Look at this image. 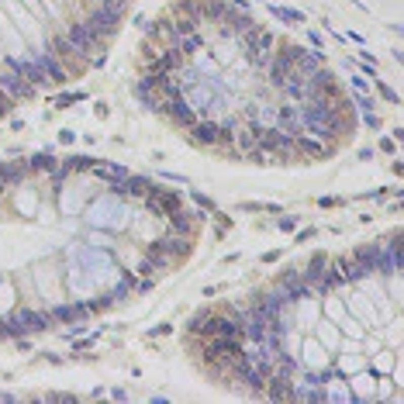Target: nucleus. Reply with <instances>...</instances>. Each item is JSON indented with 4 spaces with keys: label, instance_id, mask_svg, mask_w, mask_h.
I'll return each instance as SVG.
<instances>
[{
    "label": "nucleus",
    "instance_id": "nucleus-15",
    "mask_svg": "<svg viewBox=\"0 0 404 404\" xmlns=\"http://www.w3.org/2000/svg\"><path fill=\"white\" fill-rule=\"evenodd\" d=\"M11 69H18L21 76L28 79L35 90H42V87H49V79H45V73H42V66H38V59H11L7 62Z\"/></svg>",
    "mask_w": 404,
    "mask_h": 404
},
{
    "label": "nucleus",
    "instance_id": "nucleus-23",
    "mask_svg": "<svg viewBox=\"0 0 404 404\" xmlns=\"http://www.w3.org/2000/svg\"><path fill=\"white\" fill-rule=\"evenodd\" d=\"M221 21H225V31H238V35H242L246 28H252V18H249V14H242V11H231V7L225 11V18H221Z\"/></svg>",
    "mask_w": 404,
    "mask_h": 404
},
{
    "label": "nucleus",
    "instance_id": "nucleus-24",
    "mask_svg": "<svg viewBox=\"0 0 404 404\" xmlns=\"http://www.w3.org/2000/svg\"><path fill=\"white\" fill-rule=\"evenodd\" d=\"M90 170H94L100 180H111V183H117V180L128 176V170H125V166H114V163H94Z\"/></svg>",
    "mask_w": 404,
    "mask_h": 404
},
{
    "label": "nucleus",
    "instance_id": "nucleus-32",
    "mask_svg": "<svg viewBox=\"0 0 404 404\" xmlns=\"http://www.w3.org/2000/svg\"><path fill=\"white\" fill-rule=\"evenodd\" d=\"M0 190H4V183H0Z\"/></svg>",
    "mask_w": 404,
    "mask_h": 404
},
{
    "label": "nucleus",
    "instance_id": "nucleus-13",
    "mask_svg": "<svg viewBox=\"0 0 404 404\" xmlns=\"http://www.w3.org/2000/svg\"><path fill=\"white\" fill-rule=\"evenodd\" d=\"M352 256L363 263L370 273L373 269H384V273H390V266H387V252H384V242H373V246H359V249H352Z\"/></svg>",
    "mask_w": 404,
    "mask_h": 404
},
{
    "label": "nucleus",
    "instance_id": "nucleus-27",
    "mask_svg": "<svg viewBox=\"0 0 404 404\" xmlns=\"http://www.w3.org/2000/svg\"><path fill=\"white\" fill-rule=\"evenodd\" d=\"M235 132H238L235 117H225V121H218V145H225V142H231V138H235Z\"/></svg>",
    "mask_w": 404,
    "mask_h": 404
},
{
    "label": "nucleus",
    "instance_id": "nucleus-18",
    "mask_svg": "<svg viewBox=\"0 0 404 404\" xmlns=\"http://www.w3.org/2000/svg\"><path fill=\"white\" fill-rule=\"evenodd\" d=\"M24 176H28V166L0 159V183H4V187H21V183H24Z\"/></svg>",
    "mask_w": 404,
    "mask_h": 404
},
{
    "label": "nucleus",
    "instance_id": "nucleus-28",
    "mask_svg": "<svg viewBox=\"0 0 404 404\" xmlns=\"http://www.w3.org/2000/svg\"><path fill=\"white\" fill-rule=\"evenodd\" d=\"M269 11H273L276 18H284L287 24H301V21H304V14H297V11H287V7H269Z\"/></svg>",
    "mask_w": 404,
    "mask_h": 404
},
{
    "label": "nucleus",
    "instance_id": "nucleus-5",
    "mask_svg": "<svg viewBox=\"0 0 404 404\" xmlns=\"http://www.w3.org/2000/svg\"><path fill=\"white\" fill-rule=\"evenodd\" d=\"M266 73H269V87H273V90H284V83H287V79L294 76V62H290L287 45H284V49H280L276 56H269Z\"/></svg>",
    "mask_w": 404,
    "mask_h": 404
},
{
    "label": "nucleus",
    "instance_id": "nucleus-14",
    "mask_svg": "<svg viewBox=\"0 0 404 404\" xmlns=\"http://www.w3.org/2000/svg\"><path fill=\"white\" fill-rule=\"evenodd\" d=\"M35 59H38V66H42V73H45V79H49V83H66V79H69V69H66V66H62V62H59L49 49H38V52H35Z\"/></svg>",
    "mask_w": 404,
    "mask_h": 404
},
{
    "label": "nucleus",
    "instance_id": "nucleus-22",
    "mask_svg": "<svg viewBox=\"0 0 404 404\" xmlns=\"http://www.w3.org/2000/svg\"><path fill=\"white\" fill-rule=\"evenodd\" d=\"M52 318H56V321H66V325H73V321H83V318H87V308H83V304H62V308L52 311Z\"/></svg>",
    "mask_w": 404,
    "mask_h": 404
},
{
    "label": "nucleus",
    "instance_id": "nucleus-25",
    "mask_svg": "<svg viewBox=\"0 0 404 404\" xmlns=\"http://www.w3.org/2000/svg\"><path fill=\"white\" fill-rule=\"evenodd\" d=\"M197 4H200V18H208V21H221L225 11H228L221 0H197Z\"/></svg>",
    "mask_w": 404,
    "mask_h": 404
},
{
    "label": "nucleus",
    "instance_id": "nucleus-16",
    "mask_svg": "<svg viewBox=\"0 0 404 404\" xmlns=\"http://www.w3.org/2000/svg\"><path fill=\"white\" fill-rule=\"evenodd\" d=\"M190 138L197 145H218V121L211 117H197L190 125Z\"/></svg>",
    "mask_w": 404,
    "mask_h": 404
},
{
    "label": "nucleus",
    "instance_id": "nucleus-4",
    "mask_svg": "<svg viewBox=\"0 0 404 404\" xmlns=\"http://www.w3.org/2000/svg\"><path fill=\"white\" fill-rule=\"evenodd\" d=\"M66 42H69V45H73V52H76L79 59H87V62H90V56H94V52H100V49H104V45H100V42H97L94 35L79 24V21H76V24H69Z\"/></svg>",
    "mask_w": 404,
    "mask_h": 404
},
{
    "label": "nucleus",
    "instance_id": "nucleus-7",
    "mask_svg": "<svg viewBox=\"0 0 404 404\" xmlns=\"http://www.w3.org/2000/svg\"><path fill=\"white\" fill-rule=\"evenodd\" d=\"M145 204H149V211L152 214H173V211H180L183 204H180V193H173V190H163V187H149V193H145Z\"/></svg>",
    "mask_w": 404,
    "mask_h": 404
},
{
    "label": "nucleus",
    "instance_id": "nucleus-26",
    "mask_svg": "<svg viewBox=\"0 0 404 404\" xmlns=\"http://www.w3.org/2000/svg\"><path fill=\"white\" fill-rule=\"evenodd\" d=\"M31 170H45V173H56L59 170V163H56V155L52 152H38V155H31Z\"/></svg>",
    "mask_w": 404,
    "mask_h": 404
},
{
    "label": "nucleus",
    "instance_id": "nucleus-3",
    "mask_svg": "<svg viewBox=\"0 0 404 404\" xmlns=\"http://www.w3.org/2000/svg\"><path fill=\"white\" fill-rule=\"evenodd\" d=\"M0 90L11 97V100H31V97L38 94V90H35V87H31L28 79L21 76L18 69H11V66H7V69L0 73Z\"/></svg>",
    "mask_w": 404,
    "mask_h": 404
},
{
    "label": "nucleus",
    "instance_id": "nucleus-12",
    "mask_svg": "<svg viewBox=\"0 0 404 404\" xmlns=\"http://www.w3.org/2000/svg\"><path fill=\"white\" fill-rule=\"evenodd\" d=\"M294 149H297V155H304V159H325L335 145H325L321 138H314V135L308 132H301V135H294Z\"/></svg>",
    "mask_w": 404,
    "mask_h": 404
},
{
    "label": "nucleus",
    "instance_id": "nucleus-31",
    "mask_svg": "<svg viewBox=\"0 0 404 404\" xmlns=\"http://www.w3.org/2000/svg\"><path fill=\"white\" fill-rule=\"evenodd\" d=\"M4 335H7V332H4V321H0V339H4Z\"/></svg>",
    "mask_w": 404,
    "mask_h": 404
},
{
    "label": "nucleus",
    "instance_id": "nucleus-21",
    "mask_svg": "<svg viewBox=\"0 0 404 404\" xmlns=\"http://www.w3.org/2000/svg\"><path fill=\"white\" fill-rule=\"evenodd\" d=\"M325 266H328V256H321V252H318V256H314V259L308 263V269L301 273V276H304V284H308L311 290H314V284L321 280V273H325Z\"/></svg>",
    "mask_w": 404,
    "mask_h": 404
},
{
    "label": "nucleus",
    "instance_id": "nucleus-2",
    "mask_svg": "<svg viewBox=\"0 0 404 404\" xmlns=\"http://www.w3.org/2000/svg\"><path fill=\"white\" fill-rule=\"evenodd\" d=\"M52 325V314H38V311H18V314H11L7 321H4V332L7 335H28V332H42V328Z\"/></svg>",
    "mask_w": 404,
    "mask_h": 404
},
{
    "label": "nucleus",
    "instance_id": "nucleus-11",
    "mask_svg": "<svg viewBox=\"0 0 404 404\" xmlns=\"http://www.w3.org/2000/svg\"><path fill=\"white\" fill-rule=\"evenodd\" d=\"M163 111L173 117L176 125H183V128H190L193 121H197V111L190 107V100H187L183 94H180V97H170V100H163Z\"/></svg>",
    "mask_w": 404,
    "mask_h": 404
},
{
    "label": "nucleus",
    "instance_id": "nucleus-30",
    "mask_svg": "<svg viewBox=\"0 0 404 404\" xmlns=\"http://www.w3.org/2000/svg\"><path fill=\"white\" fill-rule=\"evenodd\" d=\"M11 104H14V100H11V97L0 90V114H7V111H11Z\"/></svg>",
    "mask_w": 404,
    "mask_h": 404
},
{
    "label": "nucleus",
    "instance_id": "nucleus-20",
    "mask_svg": "<svg viewBox=\"0 0 404 404\" xmlns=\"http://www.w3.org/2000/svg\"><path fill=\"white\" fill-rule=\"evenodd\" d=\"M200 49H204V38H200L197 31H187V35L176 38V52H180L183 59H190L193 52H200Z\"/></svg>",
    "mask_w": 404,
    "mask_h": 404
},
{
    "label": "nucleus",
    "instance_id": "nucleus-1",
    "mask_svg": "<svg viewBox=\"0 0 404 404\" xmlns=\"http://www.w3.org/2000/svg\"><path fill=\"white\" fill-rule=\"evenodd\" d=\"M246 352V339H228V335H208L204 342V359L211 363V370L218 373H228V366L235 359H242Z\"/></svg>",
    "mask_w": 404,
    "mask_h": 404
},
{
    "label": "nucleus",
    "instance_id": "nucleus-17",
    "mask_svg": "<svg viewBox=\"0 0 404 404\" xmlns=\"http://www.w3.org/2000/svg\"><path fill=\"white\" fill-rule=\"evenodd\" d=\"M276 128L287 135H301L304 128H301V117H297V104L290 107V104H284L280 111H276Z\"/></svg>",
    "mask_w": 404,
    "mask_h": 404
},
{
    "label": "nucleus",
    "instance_id": "nucleus-29",
    "mask_svg": "<svg viewBox=\"0 0 404 404\" xmlns=\"http://www.w3.org/2000/svg\"><path fill=\"white\" fill-rule=\"evenodd\" d=\"M377 87H380V94H384L387 100H390V104H397V94H394V90H390V87H384V83H380V79H377Z\"/></svg>",
    "mask_w": 404,
    "mask_h": 404
},
{
    "label": "nucleus",
    "instance_id": "nucleus-19",
    "mask_svg": "<svg viewBox=\"0 0 404 404\" xmlns=\"http://www.w3.org/2000/svg\"><path fill=\"white\" fill-rule=\"evenodd\" d=\"M166 218H170V225H173L176 235H187V238H193V235H197V221H193L183 208H180V211H173V214H166Z\"/></svg>",
    "mask_w": 404,
    "mask_h": 404
},
{
    "label": "nucleus",
    "instance_id": "nucleus-10",
    "mask_svg": "<svg viewBox=\"0 0 404 404\" xmlns=\"http://www.w3.org/2000/svg\"><path fill=\"white\" fill-rule=\"evenodd\" d=\"M287 52H290V62H294V73H297V76L308 79L311 73H318V69H321V52L314 56V52L301 49V45H287Z\"/></svg>",
    "mask_w": 404,
    "mask_h": 404
},
{
    "label": "nucleus",
    "instance_id": "nucleus-8",
    "mask_svg": "<svg viewBox=\"0 0 404 404\" xmlns=\"http://www.w3.org/2000/svg\"><path fill=\"white\" fill-rule=\"evenodd\" d=\"M284 308H287L284 290H266V294H256V304H252V311H256V314H263L266 321L284 318Z\"/></svg>",
    "mask_w": 404,
    "mask_h": 404
},
{
    "label": "nucleus",
    "instance_id": "nucleus-9",
    "mask_svg": "<svg viewBox=\"0 0 404 404\" xmlns=\"http://www.w3.org/2000/svg\"><path fill=\"white\" fill-rule=\"evenodd\" d=\"M152 252H155V256H163V259H183V256L190 252V238L173 231V235H166V238H155Z\"/></svg>",
    "mask_w": 404,
    "mask_h": 404
},
{
    "label": "nucleus",
    "instance_id": "nucleus-6",
    "mask_svg": "<svg viewBox=\"0 0 404 404\" xmlns=\"http://www.w3.org/2000/svg\"><path fill=\"white\" fill-rule=\"evenodd\" d=\"M280 290H284L287 301H308V297H314V290L304 284L301 269H294V266H287L284 273H280Z\"/></svg>",
    "mask_w": 404,
    "mask_h": 404
}]
</instances>
